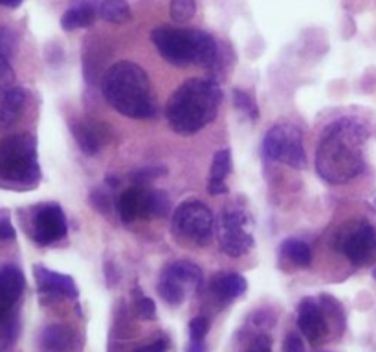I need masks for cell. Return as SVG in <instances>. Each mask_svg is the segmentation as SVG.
Instances as JSON below:
<instances>
[{
  "label": "cell",
  "instance_id": "6da1fadb",
  "mask_svg": "<svg viewBox=\"0 0 376 352\" xmlns=\"http://www.w3.org/2000/svg\"><path fill=\"white\" fill-rule=\"evenodd\" d=\"M367 129L358 120L340 118L321 134L316 151V171L329 184H347L366 167Z\"/></svg>",
  "mask_w": 376,
  "mask_h": 352
},
{
  "label": "cell",
  "instance_id": "7a4b0ae2",
  "mask_svg": "<svg viewBox=\"0 0 376 352\" xmlns=\"http://www.w3.org/2000/svg\"><path fill=\"white\" fill-rule=\"evenodd\" d=\"M222 101L219 83L193 77L183 81L171 94L165 106L169 127L180 136H191L215 120Z\"/></svg>",
  "mask_w": 376,
  "mask_h": 352
},
{
  "label": "cell",
  "instance_id": "3957f363",
  "mask_svg": "<svg viewBox=\"0 0 376 352\" xmlns=\"http://www.w3.org/2000/svg\"><path fill=\"white\" fill-rule=\"evenodd\" d=\"M105 100L120 114L134 120L154 118L158 112L151 79L136 63L120 61L112 64L101 83Z\"/></svg>",
  "mask_w": 376,
  "mask_h": 352
},
{
  "label": "cell",
  "instance_id": "277c9868",
  "mask_svg": "<svg viewBox=\"0 0 376 352\" xmlns=\"http://www.w3.org/2000/svg\"><path fill=\"white\" fill-rule=\"evenodd\" d=\"M151 39L160 55L169 64H174V66L199 64L204 68L219 66V44L204 30H199V28L183 30V28L162 24L152 30Z\"/></svg>",
  "mask_w": 376,
  "mask_h": 352
},
{
  "label": "cell",
  "instance_id": "5b68a950",
  "mask_svg": "<svg viewBox=\"0 0 376 352\" xmlns=\"http://www.w3.org/2000/svg\"><path fill=\"white\" fill-rule=\"evenodd\" d=\"M0 178L28 187L41 180L37 142L32 134H10L0 140Z\"/></svg>",
  "mask_w": 376,
  "mask_h": 352
},
{
  "label": "cell",
  "instance_id": "8992f818",
  "mask_svg": "<svg viewBox=\"0 0 376 352\" xmlns=\"http://www.w3.org/2000/svg\"><path fill=\"white\" fill-rule=\"evenodd\" d=\"M213 213L200 200H188L172 215V235L197 246H208L213 239Z\"/></svg>",
  "mask_w": 376,
  "mask_h": 352
},
{
  "label": "cell",
  "instance_id": "52a82bcc",
  "mask_svg": "<svg viewBox=\"0 0 376 352\" xmlns=\"http://www.w3.org/2000/svg\"><path fill=\"white\" fill-rule=\"evenodd\" d=\"M262 156L290 165L294 169L307 167L303 149V132L294 123H277L262 140Z\"/></svg>",
  "mask_w": 376,
  "mask_h": 352
},
{
  "label": "cell",
  "instance_id": "ba28073f",
  "mask_svg": "<svg viewBox=\"0 0 376 352\" xmlns=\"http://www.w3.org/2000/svg\"><path fill=\"white\" fill-rule=\"evenodd\" d=\"M336 248L356 266L376 263V230L369 224H347L336 235Z\"/></svg>",
  "mask_w": 376,
  "mask_h": 352
},
{
  "label": "cell",
  "instance_id": "9c48e42d",
  "mask_svg": "<svg viewBox=\"0 0 376 352\" xmlns=\"http://www.w3.org/2000/svg\"><path fill=\"white\" fill-rule=\"evenodd\" d=\"M217 235L222 252L230 257H242L253 248L250 216L242 210H226L219 219Z\"/></svg>",
  "mask_w": 376,
  "mask_h": 352
},
{
  "label": "cell",
  "instance_id": "30bf717a",
  "mask_svg": "<svg viewBox=\"0 0 376 352\" xmlns=\"http://www.w3.org/2000/svg\"><path fill=\"white\" fill-rule=\"evenodd\" d=\"M66 233H69V226H66V216L61 205L42 204L37 207L32 228V237L37 244L48 246L64 239Z\"/></svg>",
  "mask_w": 376,
  "mask_h": 352
},
{
  "label": "cell",
  "instance_id": "8fae6325",
  "mask_svg": "<svg viewBox=\"0 0 376 352\" xmlns=\"http://www.w3.org/2000/svg\"><path fill=\"white\" fill-rule=\"evenodd\" d=\"M33 275H35L37 288L39 294L44 299L55 301V299H78L79 288L75 281L70 275L52 272V270L44 268L42 264L33 266Z\"/></svg>",
  "mask_w": 376,
  "mask_h": 352
},
{
  "label": "cell",
  "instance_id": "7c38bea8",
  "mask_svg": "<svg viewBox=\"0 0 376 352\" xmlns=\"http://www.w3.org/2000/svg\"><path fill=\"white\" fill-rule=\"evenodd\" d=\"M24 288V274L13 264H4L0 268V325L13 314V306L21 299Z\"/></svg>",
  "mask_w": 376,
  "mask_h": 352
},
{
  "label": "cell",
  "instance_id": "4fadbf2b",
  "mask_svg": "<svg viewBox=\"0 0 376 352\" xmlns=\"http://www.w3.org/2000/svg\"><path fill=\"white\" fill-rule=\"evenodd\" d=\"M298 326L301 334L307 337L312 345H318L329 332V323L325 317V312L319 305V301L314 297H305L299 305Z\"/></svg>",
  "mask_w": 376,
  "mask_h": 352
},
{
  "label": "cell",
  "instance_id": "5bb4252c",
  "mask_svg": "<svg viewBox=\"0 0 376 352\" xmlns=\"http://www.w3.org/2000/svg\"><path fill=\"white\" fill-rule=\"evenodd\" d=\"M160 277L168 279L172 284L186 290V292L188 290H199L200 284H202V272L191 261H174V263L163 268Z\"/></svg>",
  "mask_w": 376,
  "mask_h": 352
},
{
  "label": "cell",
  "instance_id": "9a60e30c",
  "mask_svg": "<svg viewBox=\"0 0 376 352\" xmlns=\"http://www.w3.org/2000/svg\"><path fill=\"white\" fill-rule=\"evenodd\" d=\"M147 196L149 191L143 189L141 185L136 187H129L121 193L118 200V211H120V219L125 224L136 221L138 216H149V207H147Z\"/></svg>",
  "mask_w": 376,
  "mask_h": 352
},
{
  "label": "cell",
  "instance_id": "2e32d148",
  "mask_svg": "<svg viewBox=\"0 0 376 352\" xmlns=\"http://www.w3.org/2000/svg\"><path fill=\"white\" fill-rule=\"evenodd\" d=\"M248 288L246 279L240 274L233 272H224V274H217L211 279V294L222 303V305H230L240 295L244 294Z\"/></svg>",
  "mask_w": 376,
  "mask_h": 352
},
{
  "label": "cell",
  "instance_id": "e0dca14e",
  "mask_svg": "<svg viewBox=\"0 0 376 352\" xmlns=\"http://www.w3.org/2000/svg\"><path fill=\"white\" fill-rule=\"evenodd\" d=\"M28 101L26 90L22 86H10L0 95V129H10L24 111Z\"/></svg>",
  "mask_w": 376,
  "mask_h": 352
},
{
  "label": "cell",
  "instance_id": "ac0fdd59",
  "mask_svg": "<svg viewBox=\"0 0 376 352\" xmlns=\"http://www.w3.org/2000/svg\"><path fill=\"white\" fill-rule=\"evenodd\" d=\"M75 332L66 325L53 323L41 334V347L44 352H72L75 349Z\"/></svg>",
  "mask_w": 376,
  "mask_h": 352
},
{
  "label": "cell",
  "instance_id": "d6986e66",
  "mask_svg": "<svg viewBox=\"0 0 376 352\" xmlns=\"http://www.w3.org/2000/svg\"><path fill=\"white\" fill-rule=\"evenodd\" d=\"M231 173V153L230 149H220L213 156V163L209 169V182H208V193L211 196L224 195L228 193V185L226 178Z\"/></svg>",
  "mask_w": 376,
  "mask_h": 352
},
{
  "label": "cell",
  "instance_id": "ffe728a7",
  "mask_svg": "<svg viewBox=\"0 0 376 352\" xmlns=\"http://www.w3.org/2000/svg\"><path fill=\"white\" fill-rule=\"evenodd\" d=\"M103 125H92V123H75L72 127V134L75 138V142L81 147L84 154L94 156L100 153L101 145H103V132H101Z\"/></svg>",
  "mask_w": 376,
  "mask_h": 352
},
{
  "label": "cell",
  "instance_id": "44dd1931",
  "mask_svg": "<svg viewBox=\"0 0 376 352\" xmlns=\"http://www.w3.org/2000/svg\"><path fill=\"white\" fill-rule=\"evenodd\" d=\"M96 10L92 4H81L78 8H72L63 15L61 19V26L66 32H72V30H78V28H87L92 26L96 21Z\"/></svg>",
  "mask_w": 376,
  "mask_h": 352
},
{
  "label": "cell",
  "instance_id": "7402d4cb",
  "mask_svg": "<svg viewBox=\"0 0 376 352\" xmlns=\"http://www.w3.org/2000/svg\"><path fill=\"white\" fill-rule=\"evenodd\" d=\"M279 250H281L283 257L299 266V268H305V266L312 263V250H310L307 242L299 241V239H287Z\"/></svg>",
  "mask_w": 376,
  "mask_h": 352
},
{
  "label": "cell",
  "instance_id": "603a6c76",
  "mask_svg": "<svg viewBox=\"0 0 376 352\" xmlns=\"http://www.w3.org/2000/svg\"><path fill=\"white\" fill-rule=\"evenodd\" d=\"M98 13L110 24H125L131 21V8L127 0H103Z\"/></svg>",
  "mask_w": 376,
  "mask_h": 352
},
{
  "label": "cell",
  "instance_id": "cb8c5ba5",
  "mask_svg": "<svg viewBox=\"0 0 376 352\" xmlns=\"http://www.w3.org/2000/svg\"><path fill=\"white\" fill-rule=\"evenodd\" d=\"M21 332V323L17 314H11L8 319L0 325V352H10L11 347L17 343Z\"/></svg>",
  "mask_w": 376,
  "mask_h": 352
},
{
  "label": "cell",
  "instance_id": "d4e9b609",
  "mask_svg": "<svg viewBox=\"0 0 376 352\" xmlns=\"http://www.w3.org/2000/svg\"><path fill=\"white\" fill-rule=\"evenodd\" d=\"M156 290H158V294H160V297H162V299L171 306L182 305L183 299H186V295H188L186 290L180 288V286H177V284H172L171 281L162 279V277H160V281H158Z\"/></svg>",
  "mask_w": 376,
  "mask_h": 352
},
{
  "label": "cell",
  "instance_id": "484cf974",
  "mask_svg": "<svg viewBox=\"0 0 376 352\" xmlns=\"http://www.w3.org/2000/svg\"><path fill=\"white\" fill-rule=\"evenodd\" d=\"M147 207H149V216H165L171 210L169 195L162 189H151L147 196Z\"/></svg>",
  "mask_w": 376,
  "mask_h": 352
},
{
  "label": "cell",
  "instance_id": "4316f807",
  "mask_svg": "<svg viewBox=\"0 0 376 352\" xmlns=\"http://www.w3.org/2000/svg\"><path fill=\"white\" fill-rule=\"evenodd\" d=\"M169 13H171L172 21L182 24V22L193 19L197 13V4H195V0H171Z\"/></svg>",
  "mask_w": 376,
  "mask_h": 352
},
{
  "label": "cell",
  "instance_id": "83f0119b",
  "mask_svg": "<svg viewBox=\"0 0 376 352\" xmlns=\"http://www.w3.org/2000/svg\"><path fill=\"white\" fill-rule=\"evenodd\" d=\"M233 101H235V106L240 112H242V114H244V116H248L253 121L259 118V109H257L256 101H253V98H251L248 92H244V90H240V89H235L233 90Z\"/></svg>",
  "mask_w": 376,
  "mask_h": 352
},
{
  "label": "cell",
  "instance_id": "f1b7e54d",
  "mask_svg": "<svg viewBox=\"0 0 376 352\" xmlns=\"http://www.w3.org/2000/svg\"><path fill=\"white\" fill-rule=\"evenodd\" d=\"M134 299H136L134 301V308H136L138 315H140L141 319H154V317H156V305H154V301L141 294L140 288L134 290Z\"/></svg>",
  "mask_w": 376,
  "mask_h": 352
},
{
  "label": "cell",
  "instance_id": "f546056e",
  "mask_svg": "<svg viewBox=\"0 0 376 352\" xmlns=\"http://www.w3.org/2000/svg\"><path fill=\"white\" fill-rule=\"evenodd\" d=\"M319 305L323 308L325 315H330L332 319H336L343 328L345 325V314H343V306L340 305V301H336L334 297H330L329 294H323L319 297Z\"/></svg>",
  "mask_w": 376,
  "mask_h": 352
},
{
  "label": "cell",
  "instance_id": "4dcf8cb0",
  "mask_svg": "<svg viewBox=\"0 0 376 352\" xmlns=\"http://www.w3.org/2000/svg\"><path fill=\"white\" fill-rule=\"evenodd\" d=\"M209 328H211V323H209L208 317L204 315H197L189 323V336H191V342H204V337L208 336Z\"/></svg>",
  "mask_w": 376,
  "mask_h": 352
},
{
  "label": "cell",
  "instance_id": "1f68e13d",
  "mask_svg": "<svg viewBox=\"0 0 376 352\" xmlns=\"http://www.w3.org/2000/svg\"><path fill=\"white\" fill-rule=\"evenodd\" d=\"M15 35L11 33L10 28H0V53L11 59L13 52H15Z\"/></svg>",
  "mask_w": 376,
  "mask_h": 352
},
{
  "label": "cell",
  "instance_id": "d6a6232c",
  "mask_svg": "<svg viewBox=\"0 0 376 352\" xmlns=\"http://www.w3.org/2000/svg\"><path fill=\"white\" fill-rule=\"evenodd\" d=\"M163 173H165V169L163 167H145L132 174V180H134L138 185H143L147 184V182H151V180L158 178V176Z\"/></svg>",
  "mask_w": 376,
  "mask_h": 352
},
{
  "label": "cell",
  "instance_id": "836d02e7",
  "mask_svg": "<svg viewBox=\"0 0 376 352\" xmlns=\"http://www.w3.org/2000/svg\"><path fill=\"white\" fill-rule=\"evenodd\" d=\"M11 81H13V68L10 59L0 53V89H10Z\"/></svg>",
  "mask_w": 376,
  "mask_h": 352
},
{
  "label": "cell",
  "instance_id": "e575fe53",
  "mask_svg": "<svg viewBox=\"0 0 376 352\" xmlns=\"http://www.w3.org/2000/svg\"><path fill=\"white\" fill-rule=\"evenodd\" d=\"M283 352H305L303 340L296 332H290L283 342Z\"/></svg>",
  "mask_w": 376,
  "mask_h": 352
},
{
  "label": "cell",
  "instance_id": "d590c367",
  "mask_svg": "<svg viewBox=\"0 0 376 352\" xmlns=\"http://www.w3.org/2000/svg\"><path fill=\"white\" fill-rule=\"evenodd\" d=\"M17 237L15 228L11 224V221L8 216H0V242L13 241Z\"/></svg>",
  "mask_w": 376,
  "mask_h": 352
},
{
  "label": "cell",
  "instance_id": "8d00e7d4",
  "mask_svg": "<svg viewBox=\"0 0 376 352\" xmlns=\"http://www.w3.org/2000/svg\"><path fill=\"white\" fill-rule=\"evenodd\" d=\"M257 326H262V328H272L274 323H276V315L270 311H259L253 317Z\"/></svg>",
  "mask_w": 376,
  "mask_h": 352
},
{
  "label": "cell",
  "instance_id": "74e56055",
  "mask_svg": "<svg viewBox=\"0 0 376 352\" xmlns=\"http://www.w3.org/2000/svg\"><path fill=\"white\" fill-rule=\"evenodd\" d=\"M92 204L96 205V210L103 211V213H107V211L110 210V198L103 191H94V193H92Z\"/></svg>",
  "mask_w": 376,
  "mask_h": 352
},
{
  "label": "cell",
  "instance_id": "f35d334b",
  "mask_svg": "<svg viewBox=\"0 0 376 352\" xmlns=\"http://www.w3.org/2000/svg\"><path fill=\"white\" fill-rule=\"evenodd\" d=\"M168 349H169L168 337H158V340H154L151 345L136 349V352H168Z\"/></svg>",
  "mask_w": 376,
  "mask_h": 352
},
{
  "label": "cell",
  "instance_id": "ab89813d",
  "mask_svg": "<svg viewBox=\"0 0 376 352\" xmlns=\"http://www.w3.org/2000/svg\"><path fill=\"white\" fill-rule=\"evenodd\" d=\"M251 351L253 352H272V340L268 336H259L253 342V347H251Z\"/></svg>",
  "mask_w": 376,
  "mask_h": 352
},
{
  "label": "cell",
  "instance_id": "60d3db41",
  "mask_svg": "<svg viewBox=\"0 0 376 352\" xmlns=\"http://www.w3.org/2000/svg\"><path fill=\"white\" fill-rule=\"evenodd\" d=\"M186 352H208V347H206L204 342H191Z\"/></svg>",
  "mask_w": 376,
  "mask_h": 352
},
{
  "label": "cell",
  "instance_id": "b9f144b4",
  "mask_svg": "<svg viewBox=\"0 0 376 352\" xmlns=\"http://www.w3.org/2000/svg\"><path fill=\"white\" fill-rule=\"evenodd\" d=\"M24 0H0V6L4 8H19Z\"/></svg>",
  "mask_w": 376,
  "mask_h": 352
},
{
  "label": "cell",
  "instance_id": "7bdbcfd3",
  "mask_svg": "<svg viewBox=\"0 0 376 352\" xmlns=\"http://www.w3.org/2000/svg\"><path fill=\"white\" fill-rule=\"evenodd\" d=\"M107 184H109L110 187H116V185L120 184V180L114 178V176H107Z\"/></svg>",
  "mask_w": 376,
  "mask_h": 352
},
{
  "label": "cell",
  "instance_id": "ee69618b",
  "mask_svg": "<svg viewBox=\"0 0 376 352\" xmlns=\"http://www.w3.org/2000/svg\"><path fill=\"white\" fill-rule=\"evenodd\" d=\"M373 277H375V279H376V268H375V270H373Z\"/></svg>",
  "mask_w": 376,
  "mask_h": 352
},
{
  "label": "cell",
  "instance_id": "f6af8a7d",
  "mask_svg": "<svg viewBox=\"0 0 376 352\" xmlns=\"http://www.w3.org/2000/svg\"><path fill=\"white\" fill-rule=\"evenodd\" d=\"M251 352H253V351H251Z\"/></svg>",
  "mask_w": 376,
  "mask_h": 352
}]
</instances>
